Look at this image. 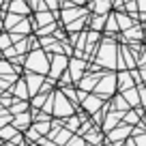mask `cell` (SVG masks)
Wrapping results in <instances>:
<instances>
[{
	"mask_svg": "<svg viewBox=\"0 0 146 146\" xmlns=\"http://www.w3.org/2000/svg\"><path fill=\"white\" fill-rule=\"evenodd\" d=\"M15 133H17V129L13 125H5V127L0 129V140H13Z\"/></svg>",
	"mask_w": 146,
	"mask_h": 146,
	"instance_id": "cell-8",
	"label": "cell"
},
{
	"mask_svg": "<svg viewBox=\"0 0 146 146\" xmlns=\"http://www.w3.org/2000/svg\"><path fill=\"white\" fill-rule=\"evenodd\" d=\"M80 13H82V9H73V11H69V13H67V11H64V19H71V17H78V15Z\"/></svg>",
	"mask_w": 146,
	"mask_h": 146,
	"instance_id": "cell-15",
	"label": "cell"
},
{
	"mask_svg": "<svg viewBox=\"0 0 146 146\" xmlns=\"http://www.w3.org/2000/svg\"><path fill=\"white\" fill-rule=\"evenodd\" d=\"M58 116H64V114H71V108H69V103L62 99V95L56 97V110H54Z\"/></svg>",
	"mask_w": 146,
	"mask_h": 146,
	"instance_id": "cell-4",
	"label": "cell"
},
{
	"mask_svg": "<svg viewBox=\"0 0 146 146\" xmlns=\"http://www.w3.org/2000/svg\"><path fill=\"white\" fill-rule=\"evenodd\" d=\"M11 92H13L17 99H28V95H30V90H28V84L24 82V80H19V82L15 84L13 88H11Z\"/></svg>",
	"mask_w": 146,
	"mask_h": 146,
	"instance_id": "cell-2",
	"label": "cell"
},
{
	"mask_svg": "<svg viewBox=\"0 0 146 146\" xmlns=\"http://www.w3.org/2000/svg\"><path fill=\"white\" fill-rule=\"evenodd\" d=\"M19 22H22V17H19L17 13H9V15H7V19H5V28H7V30H13Z\"/></svg>",
	"mask_w": 146,
	"mask_h": 146,
	"instance_id": "cell-9",
	"label": "cell"
},
{
	"mask_svg": "<svg viewBox=\"0 0 146 146\" xmlns=\"http://www.w3.org/2000/svg\"><path fill=\"white\" fill-rule=\"evenodd\" d=\"M2 28H5V22H0V30H2Z\"/></svg>",
	"mask_w": 146,
	"mask_h": 146,
	"instance_id": "cell-20",
	"label": "cell"
},
{
	"mask_svg": "<svg viewBox=\"0 0 146 146\" xmlns=\"http://www.w3.org/2000/svg\"><path fill=\"white\" fill-rule=\"evenodd\" d=\"M28 125H30V116H28L26 112H24V114H17V118L13 120V127L17 129V131H22V129L26 131V129H28Z\"/></svg>",
	"mask_w": 146,
	"mask_h": 146,
	"instance_id": "cell-5",
	"label": "cell"
},
{
	"mask_svg": "<svg viewBox=\"0 0 146 146\" xmlns=\"http://www.w3.org/2000/svg\"><path fill=\"white\" fill-rule=\"evenodd\" d=\"M26 80H28V90H30V95H35V92H39V86H41V82H43V75H26Z\"/></svg>",
	"mask_w": 146,
	"mask_h": 146,
	"instance_id": "cell-3",
	"label": "cell"
},
{
	"mask_svg": "<svg viewBox=\"0 0 146 146\" xmlns=\"http://www.w3.org/2000/svg\"><path fill=\"white\" fill-rule=\"evenodd\" d=\"M36 19H39V24H50L52 22V15L45 13V11H39V13H36Z\"/></svg>",
	"mask_w": 146,
	"mask_h": 146,
	"instance_id": "cell-12",
	"label": "cell"
},
{
	"mask_svg": "<svg viewBox=\"0 0 146 146\" xmlns=\"http://www.w3.org/2000/svg\"><path fill=\"white\" fill-rule=\"evenodd\" d=\"M11 43H13V36H11V35H0V50H2V52L9 50Z\"/></svg>",
	"mask_w": 146,
	"mask_h": 146,
	"instance_id": "cell-10",
	"label": "cell"
},
{
	"mask_svg": "<svg viewBox=\"0 0 146 146\" xmlns=\"http://www.w3.org/2000/svg\"><path fill=\"white\" fill-rule=\"evenodd\" d=\"M32 127H35V129H36V131H39V133H47V129H50V125H47V123H35V125H32Z\"/></svg>",
	"mask_w": 146,
	"mask_h": 146,
	"instance_id": "cell-14",
	"label": "cell"
},
{
	"mask_svg": "<svg viewBox=\"0 0 146 146\" xmlns=\"http://www.w3.org/2000/svg\"><path fill=\"white\" fill-rule=\"evenodd\" d=\"M108 7H110L108 0H97V7H95V9H97V13H105V9H108Z\"/></svg>",
	"mask_w": 146,
	"mask_h": 146,
	"instance_id": "cell-13",
	"label": "cell"
},
{
	"mask_svg": "<svg viewBox=\"0 0 146 146\" xmlns=\"http://www.w3.org/2000/svg\"><path fill=\"white\" fill-rule=\"evenodd\" d=\"M7 86H9V82L5 78H0V95H2V88H7Z\"/></svg>",
	"mask_w": 146,
	"mask_h": 146,
	"instance_id": "cell-19",
	"label": "cell"
},
{
	"mask_svg": "<svg viewBox=\"0 0 146 146\" xmlns=\"http://www.w3.org/2000/svg\"><path fill=\"white\" fill-rule=\"evenodd\" d=\"M9 9H11V13H17V15L28 13V7H26V2H24V0H13Z\"/></svg>",
	"mask_w": 146,
	"mask_h": 146,
	"instance_id": "cell-7",
	"label": "cell"
},
{
	"mask_svg": "<svg viewBox=\"0 0 146 146\" xmlns=\"http://www.w3.org/2000/svg\"><path fill=\"white\" fill-rule=\"evenodd\" d=\"M28 69H32V71H39L43 75V73L47 71V67H50V62H47L45 54L43 52H32L30 56H28V62H26Z\"/></svg>",
	"mask_w": 146,
	"mask_h": 146,
	"instance_id": "cell-1",
	"label": "cell"
},
{
	"mask_svg": "<svg viewBox=\"0 0 146 146\" xmlns=\"http://www.w3.org/2000/svg\"><path fill=\"white\" fill-rule=\"evenodd\" d=\"M118 22H120V26H123V28H129V19L125 17V15H118Z\"/></svg>",
	"mask_w": 146,
	"mask_h": 146,
	"instance_id": "cell-17",
	"label": "cell"
},
{
	"mask_svg": "<svg viewBox=\"0 0 146 146\" xmlns=\"http://www.w3.org/2000/svg\"><path fill=\"white\" fill-rule=\"evenodd\" d=\"M62 67H67V58L56 56V58H54V67H52V78H58L60 71H62Z\"/></svg>",
	"mask_w": 146,
	"mask_h": 146,
	"instance_id": "cell-6",
	"label": "cell"
},
{
	"mask_svg": "<svg viewBox=\"0 0 146 146\" xmlns=\"http://www.w3.org/2000/svg\"><path fill=\"white\" fill-rule=\"evenodd\" d=\"M26 110H28L26 101H15L13 108H11V112H13V114H22V112H26Z\"/></svg>",
	"mask_w": 146,
	"mask_h": 146,
	"instance_id": "cell-11",
	"label": "cell"
},
{
	"mask_svg": "<svg viewBox=\"0 0 146 146\" xmlns=\"http://www.w3.org/2000/svg\"><path fill=\"white\" fill-rule=\"evenodd\" d=\"M0 101H2V105H11V103H15V101L11 99L9 95H0Z\"/></svg>",
	"mask_w": 146,
	"mask_h": 146,
	"instance_id": "cell-16",
	"label": "cell"
},
{
	"mask_svg": "<svg viewBox=\"0 0 146 146\" xmlns=\"http://www.w3.org/2000/svg\"><path fill=\"white\" fill-rule=\"evenodd\" d=\"M0 2H2V0H0Z\"/></svg>",
	"mask_w": 146,
	"mask_h": 146,
	"instance_id": "cell-22",
	"label": "cell"
},
{
	"mask_svg": "<svg viewBox=\"0 0 146 146\" xmlns=\"http://www.w3.org/2000/svg\"><path fill=\"white\" fill-rule=\"evenodd\" d=\"M0 54H2V50H0Z\"/></svg>",
	"mask_w": 146,
	"mask_h": 146,
	"instance_id": "cell-21",
	"label": "cell"
},
{
	"mask_svg": "<svg viewBox=\"0 0 146 146\" xmlns=\"http://www.w3.org/2000/svg\"><path fill=\"white\" fill-rule=\"evenodd\" d=\"M69 146H84L82 144V140H78V137H75V140H71V142H67Z\"/></svg>",
	"mask_w": 146,
	"mask_h": 146,
	"instance_id": "cell-18",
	"label": "cell"
}]
</instances>
